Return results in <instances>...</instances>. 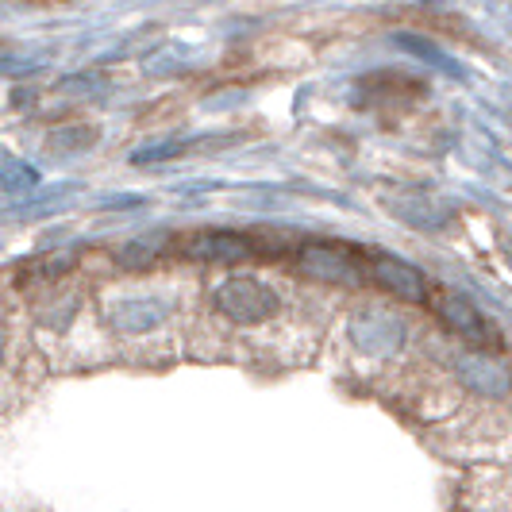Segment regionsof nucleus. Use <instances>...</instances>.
<instances>
[{
	"label": "nucleus",
	"mask_w": 512,
	"mask_h": 512,
	"mask_svg": "<svg viewBox=\"0 0 512 512\" xmlns=\"http://www.w3.org/2000/svg\"><path fill=\"white\" fill-rule=\"evenodd\" d=\"M297 266L305 270L308 278H320V282H355L366 274V258L355 247H343V243H316L308 247L305 255L297 258Z\"/></svg>",
	"instance_id": "1"
},
{
	"label": "nucleus",
	"mask_w": 512,
	"mask_h": 512,
	"mask_svg": "<svg viewBox=\"0 0 512 512\" xmlns=\"http://www.w3.org/2000/svg\"><path fill=\"white\" fill-rule=\"evenodd\" d=\"M216 305L224 308L231 320H239V324H258V320H266L278 308V297L262 282H255V278H231L228 285H220Z\"/></svg>",
	"instance_id": "2"
},
{
	"label": "nucleus",
	"mask_w": 512,
	"mask_h": 512,
	"mask_svg": "<svg viewBox=\"0 0 512 512\" xmlns=\"http://www.w3.org/2000/svg\"><path fill=\"white\" fill-rule=\"evenodd\" d=\"M366 274L378 278L389 293H397V297H405V301H424V293H428V289H424V274L393 255H366Z\"/></svg>",
	"instance_id": "3"
},
{
	"label": "nucleus",
	"mask_w": 512,
	"mask_h": 512,
	"mask_svg": "<svg viewBox=\"0 0 512 512\" xmlns=\"http://www.w3.org/2000/svg\"><path fill=\"white\" fill-rule=\"evenodd\" d=\"M189 255L208 258V262H235V258L251 255V243H247V235H235V231H208V235L193 239Z\"/></svg>",
	"instance_id": "4"
},
{
	"label": "nucleus",
	"mask_w": 512,
	"mask_h": 512,
	"mask_svg": "<svg viewBox=\"0 0 512 512\" xmlns=\"http://www.w3.org/2000/svg\"><path fill=\"white\" fill-rule=\"evenodd\" d=\"M443 320L462 335V339H474V343H482L489 335V324L482 320V312L478 308H470L462 297H451L447 305H443Z\"/></svg>",
	"instance_id": "5"
},
{
	"label": "nucleus",
	"mask_w": 512,
	"mask_h": 512,
	"mask_svg": "<svg viewBox=\"0 0 512 512\" xmlns=\"http://www.w3.org/2000/svg\"><path fill=\"white\" fill-rule=\"evenodd\" d=\"M470 362H474V370H482V374H466V378L478 385L482 393H505V389H509V378H505V370L489 366L486 359H470Z\"/></svg>",
	"instance_id": "6"
}]
</instances>
